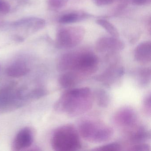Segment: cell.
I'll return each mask as SVG.
<instances>
[{"label": "cell", "mask_w": 151, "mask_h": 151, "mask_svg": "<svg viewBox=\"0 0 151 151\" xmlns=\"http://www.w3.org/2000/svg\"><path fill=\"white\" fill-rule=\"evenodd\" d=\"M93 100V95L88 87L70 88L57 100L54 109L57 112L70 116H78L91 109Z\"/></svg>", "instance_id": "cell-1"}, {"label": "cell", "mask_w": 151, "mask_h": 151, "mask_svg": "<svg viewBox=\"0 0 151 151\" xmlns=\"http://www.w3.org/2000/svg\"><path fill=\"white\" fill-rule=\"evenodd\" d=\"M99 63V59L95 54L84 52L63 55L59 60L57 66L61 72L73 71L83 78L96 72Z\"/></svg>", "instance_id": "cell-2"}, {"label": "cell", "mask_w": 151, "mask_h": 151, "mask_svg": "<svg viewBox=\"0 0 151 151\" xmlns=\"http://www.w3.org/2000/svg\"><path fill=\"white\" fill-rule=\"evenodd\" d=\"M53 149L57 151H75L81 148L82 144L75 127L66 124L56 129L51 139Z\"/></svg>", "instance_id": "cell-3"}, {"label": "cell", "mask_w": 151, "mask_h": 151, "mask_svg": "<svg viewBox=\"0 0 151 151\" xmlns=\"http://www.w3.org/2000/svg\"><path fill=\"white\" fill-rule=\"evenodd\" d=\"M79 133L85 140L91 143L108 141L113 137V129L106 124L93 120L83 121L79 125Z\"/></svg>", "instance_id": "cell-4"}, {"label": "cell", "mask_w": 151, "mask_h": 151, "mask_svg": "<svg viewBox=\"0 0 151 151\" xmlns=\"http://www.w3.org/2000/svg\"><path fill=\"white\" fill-rule=\"evenodd\" d=\"M85 34L84 29L81 26H73L61 29L56 37L57 46L61 48H69L81 43Z\"/></svg>", "instance_id": "cell-5"}, {"label": "cell", "mask_w": 151, "mask_h": 151, "mask_svg": "<svg viewBox=\"0 0 151 151\" xmlns=\"http://www.w3.org/2000/svg\"><path fill=\"white\" fill-rule=\"evenodd\" d=\"M113 121L125 133L139 124L137 113L133 109L129 106L122 107L117 110L114 115Z\"/></svg>", "instance_id": "cell-6"}, {"label": "cell", "mask_w": 151, "mask_h": 151, "mask_svg": "<svg viewBox=\"0 0 151 151\" xmlns=\"http://www.w3.org/2000/svg\"><path fill=\"white\" fill-rule=\"evenodd\" d=\"M124 44L118 38L102 37L97 40L95 48L99 53L115 52L122 51L124 48Z\"/></svg>", "instance_id": "cell-7"}, {"label": "cell", "mask_w": 151, "mask_h": 151, "mask_svg": "<svg viewBox=\"0 0 151 151\" xmlns=\"http://www.w3.org/2000/svg\"><path fill=\"white\" fill-rule=\"evenodd\" d=\"M124 70L122 67L112 65L99 75L96 79L105 86H111L123 75Z\"/></svg>", "instance_id": "cell-8"}, {"label": "cell", "mask_w": 151, "mask_h": 151, "mask_svg": "<svg viewBox=\"0 0 151 151\" xmlns=\"http://www.w3.org/2000/svg\"><path fill=\"white\" fill-rule=\"evenodd\" d=\"M34 134L31 128L24 127L20 130L15 136L13 142L15 151H21L29 148L33 143Z\"/></svg>", "instance_id": "cell-9"}, {"label": "cell", "mask_w": 151, "mask_h": 151, "mask_svg": "<svg viewBox=\"0 0 151 151\" xmlns=\"http://www.w3.org/2000/svg\"><path fill=\"white\" fill-rule=\"evenodd\" d=\"M125 133L127 138L132 144L144 143L150 138V132L139 124Z\"/></svg>", "instance_id": "cell-10"}, {"label": "cell", "mask_w": 151, "mask_h": 151, "mask_svg": "<svg viewBox=\"0 0 151 151\" xmlns=\"http://www.w3.org/2000/svg\"><path fill=\"white\" fill-rule=\"evenodd\" d=\"M134 58L136 61L142 64L150 63L151 60V44L149 41L139 44L134 52Z\"/></svg>", "instance_id": "cell-11"}, {"label": "cell", "mask_w": 151, "mask_h": 151, "mask_svg": "<svg viewBox=\"0 0 151 151\" xmlns=\"http://www.w3.org/2000/svg\"><path fill=\"white\" fill-rule=\"evenodd\" d=\"M30 68L26 62L22 60L14 62L9 65L6 72L9 76L19 78L24 76L29 72Z\"/></svg>", "instance_id": "cell-12"}, {"label": "cell", "mask_w": 151, "mask_h": 151, "mask_svg": "<svg viewBox=\"0 0 151 151\" xmlns=\"http://www.w3.org/2000/svg\"><path fill=\"white\" fill-rule=\"evenodd\" d=\"M82 78L79 75L73 71H66L60 76L59 84L64 89H70L76 85Z\"/></svg>", "instance_id": "cell-13"}, {"label": "cell", "mask_w": 151, "mask_h": 151, "mask_svg": "<svg viewBox=\"0 0 151 151\" xmlns=\"http://www.w3.org/2000/svg\"><path fill=\"white\" fill-rule=\"evenodd\" d=\"M12 24L14 27H26L37 30L43 28L45 24V22L40 18L31 17L18 20Z\"/></svg>", "instance_id": "cell-14"}, {"label": "cell", "mask_w": 151, "mask_h": 151, "mask_svg": "<svg viewBox=\"0 0 151 151\" xmlns=\"http://www.w3.org/2000/svg\"><path fill=\"white\" fill-rule=\"evenodd\" d=\"M151 73L150 68H138L134 71V76L139 86L144 87L149 84L151 81Z\"/></svg>", "instance_id": "cell-15"}, {"label": "cell", "mask_w": 151, "mask_h": 151, "mask_svg": "<svg viewBox=\"0 0 151 151\" xmlns=\"http://www.w3.org/2000/svg\"><path fill=\"white\" fill-rule=\"evenodd\" d=\"M97 104L101 107H106L109 105L110 97L108 93L103 89H98L95 92Z\"/></svg>", "instance_id": "cell-16"}, {"label": "cell", "mask_w": 151, "mask_h": 151, "mask_svg": "<svg viewBox=\"0 0 151 151\" xmlns=\"http://www.w3.org/2000/svg\"><path fill=\"white\" fill-rule=\"evenodd\" d=\"M96 23L106 30L108 33L111 35V37L116 38L119 37V33L117 29L108 21L104 19H99L97 20Z\"/></svg>", "instance_id": "cell-17"}, {"label": "cell", "mask_w": 151, "mask_h": 151, "mask_svg": "<svg viewBox=\"0 0 151 151\" xmlns=\"http://www.w3.org/2000/svg\"><path fill=\"white\" fill-rule=\"evenodd\" d=\"M82 17L79 14L75 13H69L61 17L59 22L63 24H68L76 22Z\"/></svg>", "instance_id": "cell-18"}, {"label": "cell", "mask_w": 151, "mask_h": 151, "mask_svg": "<svg viewBox=\"0 0 151 151\" xmlns=\"http://www.w3.org/2000/svg\"><path fill=\"white\" fill-rule=\"evenodd\" d=\"M122 145L117 142H112L101 146L94 149L99 151H119L122 150Z\"/></svg>", "instance_id": "cell-19"}, {"label": "cell", "mask_w": 151, "mask_h": 151, "mask_svg": "<svg viewBox=\"0 0 151 151\" xmlns=\"http://www.w3.org/2000/svg\"><path fill=\"white\" fill-rule=\"evenodd\" d=\"M128 151H148L150 150V146L149 145L145 143H138L132 144L129 147Z\"/></svg>", "instance_id": "cell-20"}, {"label": "cell", "mask_w": 151, "mask_h": 151, "mask_svg": "<svg viewBox=\"0 0 151 151\" xmlns=\"http://www.w3.org/2000/svg\"><path fill=\"white\" fill-rule=\"evenodd\" d=\"M151 93L147 94L143 101V109L147 115L150 116L151 112Z\"/></svg>", "instance_id": "cell-21"}, {"label": "cell", "mask_w": 151, "mask_h": 151, "mask_svg": "<svg viewBox=\"0 0 151 151\" xmlns=\"http://www.w3.org/2000/svg\"><path fill=\"white\" fill-rule=\"evenodd\" d=\"M10 10L9 4L3 0H0V15L7 14Z\"/></svg>", "instance_id": "cell-22"}, {"label": "cell", "mask_w": 151, "mask_h": 151, "mask_svg": "<svg viewBox=\"0 0 151 151\" xmlns=\"http://www.w3.org/2000/svg\"><path fill=\"white\" fill-rule=\"evenodd\" d=\"M67 1V0H49V4L53 8H60L66 5Z\"/></svg>", "instance_id": "cell-23"}, {"label": "cell", "mask_w": 151, "mask_h": 151, "mask_svg": "<svg viewBox=\"0 0 151 151\" xmlns=\"http://www.w3.org/2000/svg\"><path fill=\"white\" fill-rule=\"evenodd\" d=\"M114 0H92L93 3L99 6H103L110 5L114 2Z\"/></svg>", "instance_id": "cell-24"}, {"label": "cell", "mask_w": 151, "mask_h": 151, "mask_svg": "<svg viewBox=\"0 0 151 151\" xmlns=\"http://www.w3.org/2000/svg\"><path fill=\"white\" fill-rule=\"evenodd\" d=\"M132 3L138 6H143L150 4L151 0H131Z\"/></svg>", "instance_id": "cell-25"}, {"label": "cell", "mask_w": 151, "mask_h": 151, "mask_svg": "<svg viewBox=\"0 0 151 151\" xmlns=\"http://www.w3.org/2000/svg\"><path fill=\"white\" fill-rule=\"evenodd\" d=\"M0 70H1V66H0Z\"/></svg>", "instance_id": "cell-26"}]
</instances>
